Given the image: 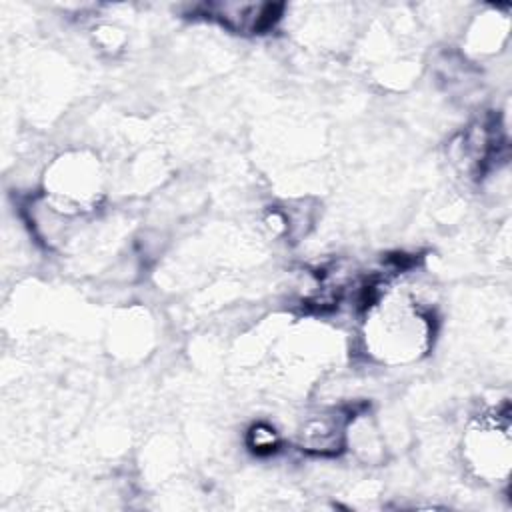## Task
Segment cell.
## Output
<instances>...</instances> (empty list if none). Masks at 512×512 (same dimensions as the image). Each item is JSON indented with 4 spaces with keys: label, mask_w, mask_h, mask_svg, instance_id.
<instances>
[{
    "label": "cell",
    "mask_w": 512,
    "mask_h": 512,
    "mask_svg": "<svg viewBox=\"0 0 512 512\" xmlns=\"http://www.w3.org/2000/svg\"><path fill=\"white\" fill-rule=\"evenodd\" d=\"M466 456L470 468L478 478L488 482L504 480L510 466V436L508 420L496 416V420L482 422L470 430L466 440Z\"/></svg>",
    "instance_id": "cell-2"
},
{
    "label": "cell",
    "mask_w": 512,
    "mask_h": 512,
    "mask_svg": "<svg viewBox=\"0 0 512 512\" xmlns=\"http://www.w3.org/2000/svg\"><path fill=\"white\" fill-rule=\"evenodd\" d=\"M348 420L338 414H318L304 422L300 432V446L316 454H336L346 444Z\"/></svg>",
    "instance_id": "cell-3"
},
{
    "label": "cell",
    "mask_w": 512,
    "mask_h": 512,
    "mask_svg": "<svg viewBox=\"0 0 512 512\" xmlns=\"http://www.w3.org/2000/svg\"><path fill=\"white\" fill-rule=\"evenodd\" d=\"M250 446L256 452H274L278 446V434L266 424H258L250 430Z\"/></svg>",
    "instance_id": "cell-4"
},
{
    "label": "cell",
    "mask_w": 512,
    "mask_h": 512,
    "mask_svg": "<svg viewBox=\"0 0 512 512\" xmlns=\"http://www.w3.org/2000/svg\"><path fill=\"white\" fill-rule=\"evenodd\" d=\"M366 348L388 362L414 360L426 352L432 338V322L420 306L404 296L370 304L366 318Z\"/></svg>",
    "instance_id": "cell-1"
}]
</instances>
